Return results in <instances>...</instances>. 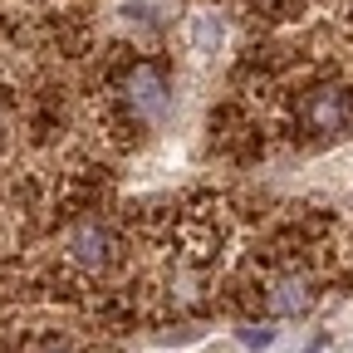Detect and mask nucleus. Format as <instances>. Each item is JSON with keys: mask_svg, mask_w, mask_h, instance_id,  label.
<instances>
[{"mask_svg": "<svg viewBox=\"0 0 353 353\" xmlns=\"http://www.w3.org/2000/svg\"><path fill=\"white\" fill-rule=\"evenodd\" d=\"M128 108H132V118L138 123H162L167 118V108H172V88H167V79H162V69L157 64H138L128 74Z\"/></svg>", "mask_w": 353, "mask_h": 353, "instance_id": "nucleus-1", "label": "nucleus"}, {"mask_svg": "<svg viewBox=\"0 0 353 353\" xmlns=\"http://www.w3.org/2000/svg\"><path fill=\"white\" fill-rule=\"evenodd\" d=\"M304 123H309V132H319V138L343 132L353 123V94H343V88H314V94L304 99Z\"/></svg>", "mask_w": 353, "mask_h": 353, "instance_id": "nucleus-2", "label": "nucleus"}, {"mask_svg": "<svg viewBox=\"0 0 353 353\" xmlns=\"http://www.w3.org/2000/svg\"><path fill=\"white\" fill-rule=\"evenodd\" d=\"M221 44H226V20H221L216 10H192V20H187V50L196 59H216Z\"/></svg>", "mask_w": 353, "mask_h": 353, "instance_id": "nucleus-3", "label": "nucleus"}, {"mask_svg": "<svg viewBox=\"0 0 353 353\" xmlns=\"http://www.w3.org/2000/svg\"><path fill=\"white\" fill-rule=\"evenodd\" d=\"M265 304H270L275 319H294V314H304V309L314 304V290H309V280H299V275H285V280H275L265 290Z\"/></svg>", "mask_w": 353, "mask_h": 353, "instance_id": "nucleus-4", "label": "nucleus"}, {"mask_svg": "<svg viewBox=\"0 0 353 353\" xmlns=\"http://www.w3.org/2000/svg\"><path fill=\"white\" fill-rule=\"evenodd\" d=\"M108 250H113V236H108V226H99V221H79L69 231V255L83 260V265H103Z\"/></svg>", "mask_w": 353, "mask_h": 353, "instance_id": "nucleus-5", "label": "nucleus"}, {"mask_svg": "<svg viewBox=\"0 0 353 353\" xmlns=\"http://www.w3.org/2000/svg\"><path fill=\"white\" fill-rule=\"evenodd\" d=\"M236 339H241L245 348H255V353H260V348H270V343L280 339V329H275V324H245Z\"/></svg>", "mask_w": 353, "mask_h": 353, "instance_id": "nucleus-6", "label": "nucleus"}]
</instances>
